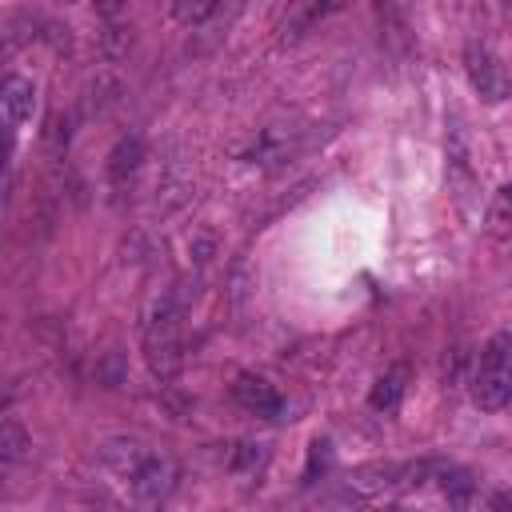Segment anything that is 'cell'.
Segmentation results:
<instances>
[{
	"label": "cell",
	"mask_w": 512,
	"mask_h": 512,
	"mask_svg": "<svg viewBox=\"0 0 512 512\" xmlns=\"http://www.w3.org/2000/svg\"><path fill=\"white\" fill-rule=\"evenodd\" d=\"M512 400V332L488 336L472 372V404L484 412H500Z\"/></svg>",
	"instance_id": "6da1fadb"
},
{
	"label": "cell",
	"mask_w": 512,
	"mask_h": 512,
	"mask_svg": "<svg viewBox=\"0 0 512 512\" xmlns=\"http://www.w3.org/2000/svg\"><path fill=\"white\" fill-rule=\"evenodd\" d=\"M144 360L148 368L168 380L180 372L184 364V344H180V312H176V300L172 296H160L148 312V324H144Z\"/></svg>",
	"instance_id": "7a4b0ae2"
},
{
	"label": "cell",
	"mask_w": 512,
	"mask_h": 512,
	"mask_svg": "<svg viewBox=\"0 0 512 512\" xmlns=\"http://www.w3.org/2000/svg\"><path fill=\"white\" fill-rule=\"evenodd\" d=\"M176 476H180V468H176L172 456H164V452H148L144 464L128 476V480H132V496H136V504L152 508V504L168 500L172 488H176Z\"/></svg>",
	"instance_id": "3957f363"
},
{
	"label": "cell",
	"mask_w": 512,
	"mask_h": 512,
	"mask_svg": "<svg viewBox=\"0 0 512 512\" xmlns=\"http://www.w3.org/2000/svg\"><path fill=\"white\" fill-rule=\"evenodd\" d=\"M468 80H472V88L488 100V104H500L508 92H512V80H508V72H504V64L488 52V48H468Z\"/></svg>",
	"instance_id": "277c9868"
},
{
	"label": "cell",
	"mask_w": 512,
	"mask_h": 512,
	"mask_svg": "<svg viewBox=\"0 0 512 512\" xmlns=\"http://www.w3.org/2000/svg\"><path fill=\"white\" fill-rule=\"evenodd\" d=\"M232 392H236V404H240L244 412H252V416L276 420V416L284 412V400H280V392H276V388H272L264 376L240 372V376H236V384H232Z\"/></svg>",
	"instance_id": "5b68a950"
},
{
	"label": "cell",
	"mask_w": 512,
	"mask_h": 512,
	"mask_svg": "<svg viewBox=\"0 0 512 512\" xmlns=\"http://www.w3.org/2000/svg\"><path fill=\"white\" fill-rule=\"evenodd\" d=\"M344 0H288V12H284V20H280V40H300V36H308L324 16H332L336 8H340Z\"/></svg>",
	"instance_id": "8992f818"
},
{
	"label": "cell",
	"mask_w": 512,
	"mask_h": 512,
	"mask_svg": "<svg viewBox=\"0 0 512 512\" xmlns=\"http://www.w3.org/2000/svg\"><path fill=\"white\" fill-rule=\"evenodd\" d=\"M0 104H4L8 128H20L24 120H32V112H36V88H32V80L8 76V80L0 84Z\"/></svg>",
	"instance_id": "52a82bcc"
},
{
	"label": "cell",
	"mask_w": 512,
	"mask_h": 512,
	"mask_svg": "<svg viewBox=\"0 0 512 512\" xmlns=\"http://www.w3.org/2000/svg\"><path fill=\"white\" fill-rule=\"evenodd\" d=\"M404 472H408V464H368V468H356V472L348 476V488L372 496V492H384V488H392V484H408Z\"/></svg>",
	"instance_id": "ba28073f"
},
{
	"label": "cell",
	"mask_w": 512,
	"mask_h": 512,
	"mask_svg": "<svg viewBox=\"0 0 512 512\" xmlns=\"http://www.w3.org/2000/svg\"><path fill=\"white\" fill-rule=\"evenodd\" d=\"M484 228H488V236H496V240H508V236H512V184H500V188L492 192Z\"/></svg>",
	"instance_id": "9c48e42d"
},
{
	"label": "cell",
	"mask_w": 512,
	"mask_h": 512,
	"mask_svg": "<svg viewBox=\"0 0 512 512\" xmlns=\"http://www.w3.org/2000/svg\"><path fill=\"white\" fill-rule=\"evenodd\" d=\"M144 160V140L140 136H124L112 152H108V176H128V172H136V164Z\"/></svg>",
	"instance_id": "30bf717a"
},
{
	"label": "cell",
	"mask_w": 512,
	"mask_h": 512,
	"mask_svg": "<svg viewBox=\"0 0 512 512\" xmlns=\"http://www.w3.org/2000/svg\"><path fill=\"white\" fill-rule=\"evenodd\" d=\"M400 396H404V368H392V372H384V376L372 384L368 404H372L376 412H392V408L400 404Z\"/></svg>",
	"instance_id": "8fae6325"
},
{
	"label": "cell",
	"mask_w": 512,
	"mask_h": 512,
	"mask_svg": "<svg viewBox=\"0 0 512 512\" xmlns=\"http://www.w3.org/2000/svg\"><path fill=\"white\" fill-rule=\"evenodd\" d=\"M28 448H32V440H28V432L20 428V420H4V428H0V464H20L24 456H28Z\"/></svg>",
	"instance_id": "7c38bea8"
},
{
	"label": "cell",
	"mask_w": 512,
	"mask_h": 512,
	"mask_svg": "<svg viewBox=\"0 0 512 512\" xmlns=\"http://www.w3.org/2000/svg\"><path fill=\"white\" fill-rule=\"evenodd\" d=\"M216 8H220V0H172V12L180 24H204Z\"/></svg>",
	"instance_id": "4fadbf2b"
},
{
	"label": "cell",
	"mask_w": 512,
	"mask_h": 512,
	"mask_svg": "<svg viewBox=\"0 0 512 512\" xmlns=\"http://www.w3.org/2000/svg\"><path fill=\"white\" fill-rule=\"evenodd\" d=\"M260 464H264V448H260V444H236V448H232V468H236V472L248 476V472H256Z\"/></svg>",
	"instance_id": "5bb4252c"
},
{
	"label": "cell",
	"mask_w": 512,
	"mask_h": 512,
	"mask_svg": "<svg viewBox=\"0 0 512 512\" xmlns=\"http://www.w3.org/2000/svg\"><path fill=\"white\" fill-rule=\"evenodd\" d=\"M332 452H328V440H312V452H308V480L316 476V468H328Z\"/></svg>",
	"instance_id": "9a60e30c"
}]
</instances>
